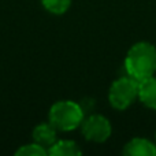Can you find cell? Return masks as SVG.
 Segmentation results:
<instances>
[{
    "label": "cell",
    "mask_w": 156,
    "mask_h": 156,
    "mask_svg": "<svg viewBox=\"0 0 156 156\" xmlns=\"http://www.w3.org/2000/svg\"><path fill=\"white\" fill-rule=\"evenodd\" d=\"M123 154L130 155V156H155L156 144L151 143L147 138L136 137L125 145Z\"/></svg>",
    "instance_id": "obj_5"
},
{
    "label": "cell",
    "mask_w": 156,
    "mask_h": 156,
    "mask_svg": "<svg viewBox=\"0 0 156 156\" xmlns=\"http://www.w3.org/2000/svg\"><path fill=\"white\" fill-rule=\"evenodd\" d=\"M125 69L129 77L138 82L154 77L156 73V47L147 41L136 43L127 51L125 58Z\"/></svg>",
    "instance_id": "obj_1"
},
{
    "label": "cell",
    "mask_w": 156,
    "mask_h": 156,
    "mask_svg": "<svg viewBox=\"0 0 156 156\" xmlns=\"http://www.w3.org/2000/svg\"><path fill=\"white\" fill-rule=\"evenodd\" d=\"M138 99L147 107L156 110V77L155 76L140 81Z\"/></svg>",
    "instance_id": "obj_7"
},
{
    "label": "cell",
    "mask_w": 156,
    "mask_h": 156,
    "mask_svg": "<svg viewBox=\"0 0 156 156\" xmlns=\"http://www.w3.org/2000/svg\"><path fill=\"white\" fill-rule=\"evenodd\" d=\"M47 154H48V151H47L44 147L38 145L37 143L23 145L16 151V155H25V156H43Z\"/></svg>",
    "instance_id": "obj_10"
},
{
    "label": "cell",
    "mask_w": 156,
    "mask_h": 156,
    "mask_svg": "<svg viewBox=\"0 0 156 156\" xmlns=\"http://www.w3.org/2000/svg\"><path fill=\"white\" fill-rule=\"evenodd\" d=\"M56 132L58 130L51 123H40L33 130V138L38 145L44 147L48 151L56 143Z\"/></svg>",
    "instance_id": "obj_6"
},
{
    "label": "cell",
    "mask_w": 156,
    "mask_h": 156,
    "mask_svg": "<svg viewBox=\"0 0 156 156\" xmlns=\"http://www.w3.org/2000/svg\"><path fill=\"white\" fill-rule=\"evenodd\" d=\"M41 4L51 14L62 15L70 8L71 0H41Z\"/></svg>",
    "instance_id": "obj_9"
},
{
    "label": "cell",
    "mask_w": 156,
    "mask_h": 156,
    "mask_svg": "<svg viewBox=\"0 0 156 156\" xmlns=\"http://www.w3.org/2000/svg\"><path fill=\"white\" fill-rule=\"evenodd\" d=\"M48 154L54 156H76V155H81V149L78 148V145L74 141L60 140L56 141L48 149Z\"/></svg>",
    "instance_id": "obj_8"
},
{
    "label": "cell",
    "mask_w": 156,
    "mask_h": 156,
    "mask_svg": "<svg viewBox=\"0 0 156 156\" xmlns=\"http://www.w3.org/2000/svg\"><path fill=\"white\" fill-rule=\"evenodd\" d=\"M83 121V108L71 100L55 103L49 110V123L60 132H70L81 126Z\"/></svg>",
    "instance_id": "obj_2"
},
{
    "label": "cell",
    "mask_w": 156,
    "mask_h": 156,
    "mask_svg": "<svg viewBox=\"0 0 156 156\" xmlns=\"http://www.w3.org/2000/svg\"><path fill=\"white\" fill-rule=\"evenodd\" d=\"M140 82L132 77H121L114 81L108 92V100L116 110H126L138 99Z\"/></svg>",
    "instance_id": "obj_3"
},
{
    "label": "cell",
    "mask_w": 156,
    "mask_h": 156,
    "mask_svg": "<svg viewBox=\"0 0 156 156\" xmlns=\"http://www.w3.org/2000/svg\"><path fill=\"white\" fill-rule=\"evenodd\" d=\"M82 134L86 140L94 141V143H104L111 136V123L105 116L103 115H90L83 119L82 123Z\"/></svg>",
    "instance_id": "obj_4"
}]
</instances>
